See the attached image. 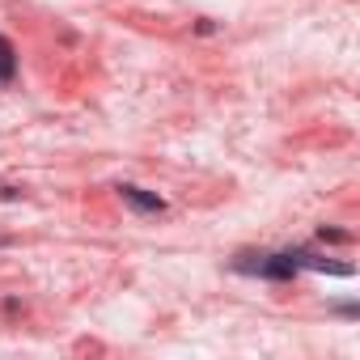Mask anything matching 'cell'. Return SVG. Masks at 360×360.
Masks as SVG:
<instances>
[{"instance_id":"6da1fadb","label":"cell","mask_w":360,"mask_h":360,"mask_svg":"<svg viewBox=\"0 0 360 360\" xmlns=\"http://www.w3.org/2000/svg\"><path fill=\"white\" fill-rule=\"evenodd\" d=\"M238 276H259V280H276V284H288L297 280V250H242L233 255L229 263Z\"/></svg>"},{"instance_id":"7a4b0ae2","label":"cell","mask_w":360,"mask_h":360,"mask_svg":"<svg viewBox=\"0 0 360 360\" xmlns=\"http://www.w3.org/2000/svg\"><path fill=\"white\" fill-rule=\"evenodd\" d=\"M115 191H119V200H123L131 212H140V217H161V212L169 208L157 191H144V187H136V183H119Z\"/></svg>"},{"instance_id":"3957f363","label":"cell","mask_w":360,"mask_h":360,"mask_svg":"<svg viewBox=\"0 0 360 360\" xmlns=\"http://www.w3.org/2000/svg\"><path fill=\"white\" fill-rule=\"evenodd\" d=\"M18 77V47L9 34H0V85H13Z\"/></svg>"},{"instance_id":"277c9868","label":"cell","mask_w":360,"mask_h":360,"mask_svg":"<svg viewBox=\"0 0 360 360\" xmlns=\"http://www.w3.org/2000/svg\"><path fill=\"white\" fill-rule=\"evenodd\" d=\"M318 238H322V242H339V246H343V242H352V238H347L343 229H326V225L318 229Z\"/></svg>"},{"instance_id":"5b68a950","label":"cell","mask_w":360,"mask_h":360,"mask_svg":"<svg viewBox=\"0 0 360 360\" xmlns=\"http://www.w3.org/2000/svg\"><path fill=\"white\" fill-rule=\"evenodd\" d=\"M335 314H339V318H347V322H352V318H356V314H360V309H356V305H352V301H347V305H335Z\"/></svg>"},{"instance_id":"8992f818","label":"cell","mask_w":360,"mask_h":360,"mask_svg":"<svg viewBox=\"0 0 360 360\" xmlns=\"http://www.w3.org/2000/svg\"><path fill=\"white\" fill-rule=\"evenodd\" d=\"M5 246H9V238H5V233H0V250H5Z\"/></svg>"}]
</instances>
